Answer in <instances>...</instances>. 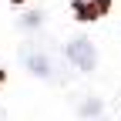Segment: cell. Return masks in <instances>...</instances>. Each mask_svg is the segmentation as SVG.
<instances>
[{
  "mask_svg": "<svg viewBox=\"0 0 121 121\" xmlns=\"http://www.w3.org/2000/svg\"><path fill=\"white\" fill-rule=\"evenodd\" d=\"M67 57L81 71H94V64H98V54H94V44L91 40H71L67 44Z\"/></svg>",
  "mask_w": 121,
  "mask_h": 121,
  "instance_id": "1",
  "label": "cell"
},
{
  "mask_svg": "<svg viewBox=\"0 0 121 121\" xmlns=\"http://www.w3.org/2000/svg\"><path fill=\"white\" fill-rule=\"evenodd\" d=\"M74 7H78V13L84 20H94L98 13L108 10V0H74Z\"/></svg>",
  "mask_w": 121,
  "mask_h": 121,
  "instance_id": "3",
  "label": "cell"
},
{
  "mask_svg": "<svg viewBox=\"0 0 121 121\" xmlns=\"http://www.w3.org/2000/svg\"><path fill=\"white\" fill-rule=\"evenodd\" d=\"M24 60H27V67L37 74V78H51V60L44 57V54H37V51H24Z\"/></svg>",
  "mask_w": 121,
  "mask_h": 121,
  "instance_id": "2",
  "label": "cell"
},
{
  "mask_svg": "<svg viewBox=\"0 0 121 121\" xmlns=\"http://www.w3.org/2000/svg\"><path fill=\"white\" fill-rule=\"evenodd\" d=\"M98 108H101V104H98V101H87V104H84V108H81V111H84V114H98Z\"/></svg>",
  "mask_w": 121,
  "mask_h": 121,
  "instance_id": "4",
  "label": "cell"
}]
</instances>
